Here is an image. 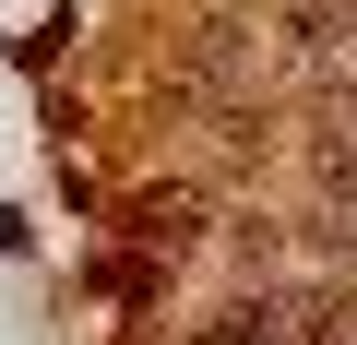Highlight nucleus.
I'll return each instance as SVG.
<instances>
[{
    "instance_id": "1",
    "label": "nucleus",
    "mask_w": 357,
    "mask_h": 345,
    "mask_svg": "<svg viewBox=\"0 0 357 345\" xmlns=\"http://www.w3.org/2000/svg\"><path fill=\"white\" fill-rule=\"evenodd\" d=\"M131 238L178 262V250H191V238H203V203H191V191H143V203H131Z\"/></svg>"
},
{
    "instance_id": "2",
    "label": "nucleus",
    "mask_w": 357,
    "mask_h": 345,
    "mask_svg": "<svg viewBox=\"0 0 357 345\" xmlns=\"http://www.w3.org/2000/svg\"><path fill=\"white\" fill-rule=\"evenodd\" d=\"M191 345H286V321H274V309H215Z\"/></svg>"
}]
</instances>
